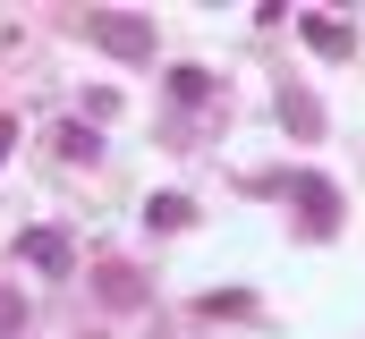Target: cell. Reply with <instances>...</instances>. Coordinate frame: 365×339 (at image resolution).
<instances>
[{
    "mask_svg": "<svg viewBox=\"0 0 365 339\" xmlns=\"http://www.w3.org/2000/svg\"><path fill=\"white\" fill-rule=\"evenodd\" d=\"M297 204H306V238H331V229H340V187H331V178H306Z\"/></svg>",
    "mask_w": 365,
    "mask_h": 339,
    "instance_id": "7a4b0ae2",
    "label": "cell"
},
{
    "mask_svg": "<svg viewBox=\"0 0 365 339\" xmlns=\"http://www.w3.org/2000/svg\"><path fill=\"white\" fill-rule=\"evenodd\" d=\"M93 288H102L110 306H145V280H136L128 263H102V271H93Z\"/></svg>",
    "mask_w": 365,
    "mask_h": 339,
    "instance_id": "5b68a950",
    "label": "cell"
},
{
    "mask_svg": "<svg viewBox=\"0 0 365 339\" xmlns=\"http://www.w3.org/2000/svg\"><path fill=\"white\" fill-rule=\"evenodd\" d=\"M9 145H17V119H0V162H9Z\"/></svg>",
    "mask_w": 365,
    "mask_h": 339,
    "instance_id": "9c48e42d",
    "label": "cell"
},
{
    "mask_svg": "<svg viewBox=\"0 0 365 339\" xmlns=\"http://www.w3.org/2000/svg\"><path fill=\"white\" fill-rule=\"evenodd\" d=\"M145 221H153V229H187V195H153Z\"/></svg>",
    "mask_w": 365,
    "mask_h": 339,
    "instance_id": "8992f818",
    "label": "cell"
},
{
    "mask_svg": "<svg viewBox=\"0 0 365 339\" xmlns=\"http://www.w3.org/2000/svg\"><path fill=\"white\" fill-rule=\"evenodd\" d=\"M170 93H179V102H204L212 77H204V68H170Z\"/></svg>",
    "mask_w": 365,
    "mask_h": 339,
    "instance_id": "52a82bcc",
    "label": "cell"
},
{
    "mask_svg": "<svg viewBox=\"0 0 365 339\" xmlns=\"http://www.w3.org/2000/svg\"><path fill=\"white\" fill-rule=\"evenodd\" d=\"M297 34H306L323 60H349V26H340V17H297Z\"/></svg>",
    "mask_w": 365,
    "mask_h": 339,
    "instance_id": "277c9868",
    "label": "cell"
},
{
    "mask_svg": "<svg viewBox=\"0 0 365 339\" xmlns=\"http://www.w3.org/2000/svg\"><path fill=\"white\" fill-rule=\"evenodd\" d=\"M17 323H26V297H17V288H0V339H17Z\"/></svg>",
    "mask_w": 365,
    "mask_h": 339,
    "instance_id": "ba28073f",
    "label": "cell"
},
{
    "mask_svg": "<svg viewBox=\"0 0 365 339\" xmlns=\"http://www.w3.org/2000/svg\"><path fill=\"white\" fill-rule=\"evenodd\" d=\"M17 254H26L34 271H68V229H26V238H17Z\"/></svg>",
    "mask_w": 365,
    "mask_h": 339,
    "instance_id": "3957f363",
    "label": "cell"
},
{
    "mask_svg": "<svg viewBox=\"0 0 365 339\" xmlns=\"http://www.w3.org/2000/svg\"><path fill=\"white\" fill-rule=\"evenodd\" d=\"M86 43H93V51H110V60H128V68L153 60V26H145L136 9H93V17H86Z\"/></svg>",
    "mask_w": 365,
    "mask_h": 339,
    "instance_id": "6da1fadb",
    "label": "cell"
}]
</instances>
